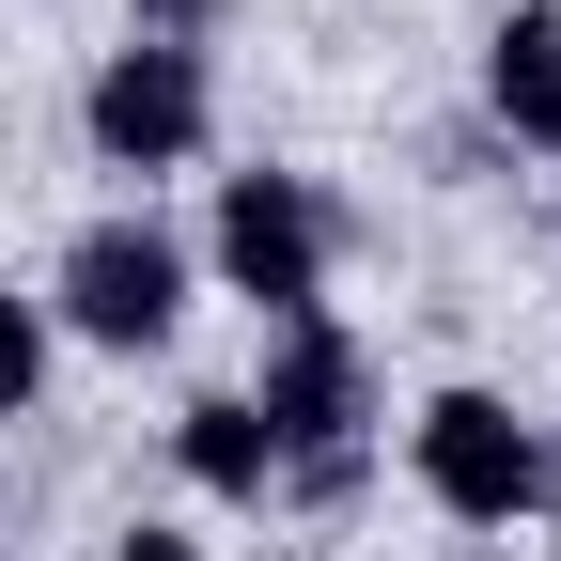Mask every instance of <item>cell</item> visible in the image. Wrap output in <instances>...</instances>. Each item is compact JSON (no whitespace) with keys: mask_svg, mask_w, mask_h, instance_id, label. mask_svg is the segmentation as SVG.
Returning <instances> with one entry per match:
<instances>
[{"mask_svg":"<svg viewBox=\"0 0 561 561\" xmlns=\"http://www.w3.org/2000/svg\"><path fill=\"white\" fill-rule=\"evenodd\" d=\"M172 468L203 483V500H280V453H265V421H250V390H203V405L172 421Z\"/></svg>","mask_w":561,"mask_h":561,"instance_id":"cell-7","label":"cell"},{"mask_svg":"<svg viewBox=\"0 0 561 561\" xmlns=\"http://www.w3.org/2000/svg\"><path fill=\"white\" fill-rule=\"evenodd\" d=\"M483 125L561 157V0H515L500 32H483Z\"/></svg>","mask_w":561,"mask_h":561,"instance_id":"cell-6","label":"cell"},{"mask_svg":"<svg viewBox=\"0 0 561 561\" xmlns=\"http://www.w3.org/2000/svg\"><path fill=\"white\" fill-rule=\"evenodd\" d=\"M546 234H561V172H546Z\"/></svg>","mask_w":561,"mask_h":561,"instance_id":"cell-11","label":"cell"},{"mask_svg":"<svg viewBox=\"0 0 561 561\" xmlns=\"http://www.w3.org/2000/svg\"><path fill=\"white\" fill-rule=\"evenodd\" d=\"M47 343H62L47 297H16V280H0V421H32V405H47Z\"/></svg>","mask_w":561,"mask_h":561,"instance_id":"cell-8","label":"cell"},{"mask_svg":"<svg viewBox=\"0 0 561 561\" xmlns=\"http://www.w3.org/2000/svg\"><path fill=\"white\" fill-rule=\"evenodd\" d=\"M187 297H203V250L157 219V203L79 219V234H62V265H47V328L94 343V359H157V343L187 328Z\"/></svg>","mask_w":561,"mask_h":561,"instance_id":"cell-2","label":"cell"},{"mask_svg":"<svg viewBox=\"0 0 561 561\" xmlns=\"http://www.w3.org/2000/svg\"><path fill=\"white\" fill-rule=\"evenodd\" d=\"M328 250H343V203L312 172H219V219H203L219 297H250L265 328H297V312H328Z\"/></svg>","mask_w":561,"mask_h":561,"instance_id":"cell-4","label":"cell"},{"mask_svg":"<svg viewBox=\"0 0 561 561\" xmlns=\"http://www.w3.org/2000/svg\"><path fill=\"white\" fill-rule=\"evenodd\" d=\"M405 483L437 500L453 530H530L546 500H561V437L515 405V390H421L405 405Z\"/></svg>","mask_w":561,"mask_h":561,"instance_id":"cell-3","label":"cell"},{"mask_svg":"<svg viewBox=\"0 0 561 561\" xmlns=\"http://www.w3.org/2000/svg\"><path fill=\"white\" fill-rule=\"evenodd\" d=\"M219 16H234V0H125L140 47H219Z\"/></svg>","mask_w":561,"mask_h":561,"instance_id":"cell-9","label":"cell"},{"mask_svg":"<svg viewBox=\"0 0 561 561\" xmlns=\"http://www.w3.org/2000/svg\"><path fill=\"white\" fill-rule=\"evenodd\" d=\"M250 421H265V453H280V500H359V468H375V359H359V328L343 312H297V328H265V375H250Z\"/></svg>","mask_w":561,"mask_h":561,"instance_id":"cell-1","label":"cell"},{"mask_svg":"<svg viewBox=\"0 0 561 561\" xmlns=\"http://www.w3.org/2000/svg\"><path fill=\"white\" fill-rule=\"evenodd\" d=\"M94 561H219V546H203V530H172V515H140V530H110Z\"/></svg>","mask_w":561,"mask_h":561,"instance_id":"cell-10","label":"cell"},{"mask_svg":"<svg viewBox=\"0 0 561 561\" xmlns=\"http://www.w3.org/2000/svg\"><path fill=\"white\" fill-rule=\"evenodd\" d=\"M79 140H94V172H140V187L187 172L203 140H219V62H203V47H140V32H125L94 79H79Z\"/></svg>","mask_w":561,"mask_h":561,"instance_id":"cell-5","label":"cell"}]
</instances>
